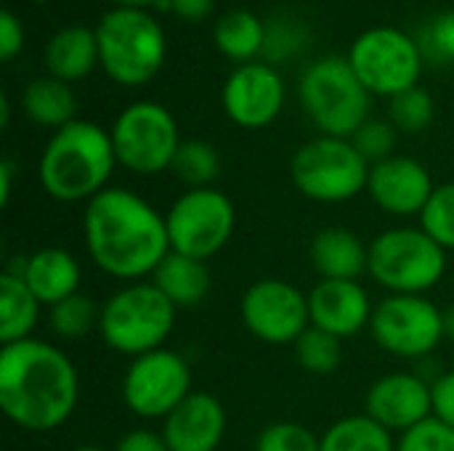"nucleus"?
I'll use <instances>...</instances> for the list:
<instances>
[{
    "mask_svg": "<svg viewBox=\"0 0 454 451\" xmlns=\"http://www.w3.org/2000/svg\"><path fill=\"white\" fill-rule=\"evenodd\" d=\"M82 234L96 268L125 284L146 282L170 253L165 213L122 186H109L85 205Z\"/></svg>",
    "mask_w": 454,
    "mask_h": 451,
    "instance_id": "nucleus-1",
    "label": "nucleus"
},
{
    "mask_svg": "<svg viewBox=\"0 0 454 451\" xmlns=\"http://www.w3.org/2000/svg\"><path fill=\"white\" fill-rule=\"evenodd\" d=\"M80 375L53 343L27 338L0 348V409L21 431L51 433L77 409Z\"/></svg>",
    "mask_w": 454,
    "mask_h": 451,
    "instance_id": "nucleus-2",
    "label": "nucleus"
},
{
    "mask_svg": "<svg viewBox=\"0 0 454 451\" xmlns=\"http://www.w3.org/2000/svg\"><path fill=\"white\" fill-rule=\"evenodd\" d=\"M117 167V154L109 130L96 122L74 120L48 138L37 175L45 194L56 202H90L104 189Z\"/></svg>",
    "mask_w": 454,
    "mask_h": 451,
    "instance_id": "nucleus-3",
    "label": "nucleus"
},
{
    "mask_svg": "<svg viewBox=\"0 0 454 451\" xmlns=\"http://www.w3.org/2000/svg\"><path fill=\"white\" fill-rule=\"evenodd\" d=\"M98 64L125 88L146 85L165 64L168 40L160 21L141 8H112L96 27Z\"/></svg>",
    "mask_w": 454,
    "mask_h": 451,
    "instance_id": "nucleus-4",
    "label": "nucleus"
},
{
    "mask_svg": "<svg viewBox=\"0 0 454 451\" xmlns=\"http://www.w3.org/2000/svg\"><path fill=\"white\" fill-rule=\"evenodd\" d=\"M178 308L146 279L114 290L101 303L98 332L104 343L122 356H144L165 348L173 335Z\"/></svg>",
    "mask_w": 454,
    "mask_h": 451,
    "instance_id": "nucleus-5",
    "label": "nucleus"
},
{
    "mask_svg": "<svg viewBox=\"0 0 454 451\" xmlns=\"http://www.w3.org/2000/svg\"><path fill=\"white\" fill-rule=\"evenodd\" d=\"M367 274L388 295H428L447 276V250L423 229L394 226L370 242Z\"/></svg>",
    "mask_w": 454,
    "mask_h": 451,
    "instance_id": "nucleus-6",
    "label": "nucleus"
},
{
    "mask_svg": "<svg viewBox=\"0 0 454 451\" xmlns=\"http://www.w3.org/2000/svg\"><path fill=\"white\" fill-rule=\"evenodd\" d=\"M303 112L322 136L351 138L370 120V90L348 58L322 56L311 61L298 82Z\"/></svg>",
    "mask_w": 454,
    "mask_h": 451,
    "instance_id": "nucleus-7",
    "label": "nucleus"
},
{
    "mask_svg": "<svg viewBox=\"0 0 454 451\" xmlns=\"http://www.w3.org/2000/svg\"><path fill=\"white\" fill-rule=\"evenodd\" d=\"M370 167L351 138L317 136L293 154L290 175L306 199L340 205L367 191Z\"/></svg>",
    "mask_w": 454,
    "mask_h": 451,
    "instance_id": "nucleus-8",
    "label": "nucleus"
},
{
    "mask_svg": "<svg viewBox=\"0 0 454 451\" xmlns=\"http://www.w3.org/2000/svg\"><path fill=\"white\" fill-rule=\"evenodd\" d=\"M112 146L117 165L136 175H160L173 167L181 146L178 122L157 101H136L112 122Z\"/></svg>",
    "mask_w": 454,
    "mask_h": 451,
    "instance_id": "nucleus-9",
    "label": "nucleus"
},
{
    "mask_svg": "<svg viewBox=\"0 0 454 451\" xmlns=\"http://www.w3.org/2000/svg\"><path fill=\"white\" fill-rule=\"evenodd\" d=\"M346 58L370 96L386 98L415 88L426 64L418 40L396 27H372L362 32Z\"/></svg>",
    "mask_w": 454,
    "mask_h": 451,
    "instance_id": "nucleus-10",
    "label": "nucleus"
},
{
    "mask_svg": "<svg viewBox=\"0 0 454 451\" xmlns=\"http://www.w3.org/2000/svg\"><path fill=\"white\" fill-rule=\"evenodd\" d=\"M170 250L210 260L215 258L237 229V207L218 189H186L165 213Z\"/></svg>",
    "mask_w": 454,
    "mask_h": 451,
    "instance_id": "nucleus-11",
    "label": "nucleus"
},
{
    "mask_svg": "<svg viewBox=\"0 0 454 451\" xmlns=\"http://www.w3.org/2000/svg\"><path fill=\"white\" fill-rule=\"evenodd\" d=\"M370 335L396 359H426L447 340L444 311L426 295H388L372 311Z\"/></svg>",
    "mask_w": 454,
    "mask_h": 451,
    "instance_id": "nucleus-12",
    "label": "nucleus"
},
{
    "mask_svg": "<svg viewBox=\"0 0 454 451\" xmlns=\"http://www.w3.org/2000/svg\"><path fill=\"white\" fill-rule=\"evenodd\" d=\"M192 393V367L170 348L136 356L122 377V401L141 420H165Z\"/></svg>",
    "mask_w": 454,
    "mask_h": 451,
    "instance_id": "nucleus-13",
    "label": "nucleus"
},
{
    "mask_svg": "<svg viewBox=\"0 0 454 451\" xmlns=\"http://www.w3.org/2000/svg\"><path fill=\"white\" fill-rule=\"evenodd\" d=\"M242 324L253 338L269 346H295L311 327L309 295L285 279H258L239 303Z\"/></svg>",
    "mask_w": 454,
    "mask_h": 451,
    "instance_id": "nucleus-14",
    "label": "nucleus"
},
{
    "mask_svg": "<svg viewBox=\"0 0 454 451\" xmlns=\"http://www.w3.org/2000/svg\"><path fill=\"white\" fill-rule=\"evenodd\" d=\"M285 80L277 66L266 61L239 64L223 82V112L226 117L247 130H258L271 125L285 109Z\"/></svg>",
    "mask_w": 454,
    "mask_h": 451,
    "instance_id": "nucleus-15",
    "label": "nucleus"
},
{
    "mask_svg": "<svg viewBox=\"0 0 454 451\" xmlns=\"http://www.w3.org/2000/svg\"><path fill=\"white\" fill-rule=\"evenodd\" d=\"M364 415L391 433H407L434 417L431 383L415 372H391L378 377L364 399Z\"/></svg>",
    "mask_w": 454,
    "mask_h": 451,
    "instance_id": "nucleus-16",
    "label": "nucleus"
},
{
    "mask_svg": "<svg viewBox=\"0 0 454 451\" xmlns=\"http://www.w3.org/2000/svg\"><path fill=\"white\" fill-rule=\"evenodd\" d=\"M436 183L423 162L415 157L394 154L370 167L367 194L370 199L388 215L410 218L426 210L428 199L434 197Z\"/></svg>",
    "mask_w": 454,
    "mask_h": 451,
    "instance_id": "nucleus-17",
    "label": "nucleus"
},
{
    "mask_svg": "<svg viewBox=\"0 0 454 451\" xmlns=\"http://www.w3.org/2000/svg\"><path fill=\"white\" fill-rule=\"evenodd\" d=\"M372 300L362 282L351 279H319L309 292V316L311 327L325 330L340 340L370 330Z\"/></svg>",
    "mask_w": 454,
    "mask_h": 451,
    "instance_id": "nucleus-18",
    "label": "nucleus"
},
{
    "mask_svg": "<svg viewBox=\"0 0 454 451\" xmlns=\"http://www.w3.org/2000/svg\"><path fill=\"white\" fill-rule=\"evenodd\" d=\"M170 451H218L226 436V409L205 391H194L162 420L160 431Z\"/></svg>",
    "mask_w": 454,
    "mask_h": 451,
    "instance_id": "nucleus-19",
    "label": "nucleus"
},
{
    "mask_svg": "<svg viewBox=\"0 0 454 451\" xmlns=\"http://www.w3.org/2000/svg\"><path fill=\"white\" fill-rule=\"evenodd\" d=\"M8 271L19 274L35 292V298L48 308L77 295L82 282L80 260L64 247H43L29 255H19V260Z\"/></svg>",
    "mask_w": 454,
    "mask_h": 451,
    "instance_id": "nucleus-20",
    "label": "nucleus"
},
{
    "mask_svg": "<svg viewBox=\"0 0 454 451\" xmlns=\"http://www.w3.org/2000/svg\"><path fill=\"white\" fill-rule=\"evenodd\" d=\"M309 258L314 271L322 279H351L359 282L362 274H367L370 260V245L362 242L359 234L343 226L322 229L309 247Z\"/></svg>",
    "mask_w": 454,
    "mask_h": 451,
    "instance_id": "nucleus-21",
    "label": "nucleus"
},
{
    "mask_svg": "<svg viewBox=\"0 0 454 451\" xmlns=\"http://www.w3.org/2000/svg\"><path fill=\"white\" fill-rule=\"evenodd\" d=\"M98 64V37L96 29L72 24L61 27L45 45V69L61 82H77L93 72Z\"/></svg>",
    "mask_w": 454,
    "mask_h": 451,
    "instance_id": "nucleus-22",
    "label": "nucleus"
},
{
    "mask_svg": "<svg viewBox=\"0 0 454 451\" xmlns=\"http://www.w3.org/2000/svg\"><path fill=\"white\" fill-rule=\"evenodd\" d=\"M152 284L176 308H194L207 298L213 279H210V268L205 260L170 250L165 260L157 266V271L152 274Z\"/></svg>",
    "mask_w": 454,
    "mask_h": 451,
    "instance_id": "nucleus-23",
    "label": "nucleus"
},
{
    "mask_svg": "<svg viewBox=\"0 0 454 451\" xmlns=\"http://www.w3.org/2000/svg\"><path fill=\"white\" fill-rule=\"evenodd\" d=\"M40 308L43 303L35 298L27 282L5 268L0 276V343L11 346L32 338L40 322Z\"/></svg>",
    "mask_w": 454,
    "mask_h": 451,
    "instance_id": "nucleus-24",
    "label": "nucleus"
},
{
    "mask_svg": "<svg viewBox=\"0 0 454 451\" xmlns=\"http://www.w3.org/2000/svg\"><path fill=\"white\" fill-rule=\"evenodd\" d=\"M21 106L27 117L43 128H64L74 122L77 114V98L69 88V82H61L56 77H35L24 93H21Z\"/></svg>",
    "mask_w": 454,
    "mask_h": 451,
    "instance_id": "nucleus-25",
    "label": "nucleus"
},
{
    "mask_svg": "<svg viewBox=\"0 0 454 451\" xmlns=\"http://www.w3.org/2000/svg\"><path fill=\"white\" fill-rule=\"evenodd\" d=\"M215 48L237 61V64H250L255 56L263 53V40H266V21H261L255 13L239 8L229 11L226 16L218 19L215 32H213Z\"/></svg>",
    "mask_w": 454,
    "mask_h": 451,
    "instance_id": "nucleus-26",
    "label": "nucleus"
},
{
    "mask_svg": "<svg viewBox=\"0 0 454 451\" xmlns=\"http://www.w3.org/2000/svg\"><path fill=\"white\" fill-rule=\"evenodd\" d=\"M322 451H396V439L372 417L348 415L325 431Z\"/></svg>",
    "mask_w": 454,
    "mask_h": 451,
    "instance_id": "nucleus-27",
    "label": "nucleus"
},
{
    "mask_svg": "<svg viewBox=\"0 0 454 451\" xmlns=\"http://www.w3.org/2000/svg\"><path fill=\"white\" fill-rule=\"evenodd\" d=\"M170 170L189 189H210L213 181L221 175V154L213 144L189 138V141H181Z\"/></svg>",
    "mask_w": 454,
    "mask_h": 451,
    "instance_id": "nucleus-28",
    "label": "nucleus"
},
{
    "mask_svg": "<svg viewBox=\"0 0 454 451\" xmlns=\"http://www.w3.org/2000/svg\"><path fill=\"white\" fill-rule=\"evenodd\" d=\"M101 306L93 303V298L77 292L61 303H56L48 314V327L59 340H80L98 330Z\"/></svg>",
    "mask_w": 454,
    "mask_h": 451,
    "instance_id": "nucleus-29",
    "label": "nucleus"
},
{
    "mask_svg": "<svg viewBox=\"0 0 454 451\" xmlns=\"http://www.w3.org/2000/svg\"><path fill=\"white\" fill-rule=\"evenodd\" d=\"M311 32L301 19L293 16H274L266 21V40H263V58L266 64H285L301 56L309 48Z\"/></svg>",
    "mask_w": 454,
    "mask_h": 451,
    "instance_id": "nucleus-30",
    "label": "nucleus"
},
{
    "mask_svg": "<svg viewBox=\"0 0 454 451\" xmlns=\"http://www.w3.org/2000/svg\"><path fill=\"white\" fill-rule=\"evenodd\" d=\"M295 359L311 375H333L343 362V340L325 330L309 327L295 343Z\"/></svg>",
    "mask_w": 454,
    "mask_h": 451,
    "instance_id": "nucleus-31",
    "label": "nucleus"
},
{
    "mask_svg": "<svg viewBox=\"0 0 454 451\" xmlns=\"http://www.w3.org/2000/svg\"><path fill=\"white\" fill-rule=\"evenodd\" d=\"M434 114H436L434 98L420 85L394 96L391 106H388V117H391L394 128L402 133H423L434 122Z\"/></svg>",
    "mask_w": 454,
    "mask_h": 451,
    "instance_id": "nucleus-32",
    "label": "nucleus"
},
{
    "mask_svg": "<svg viewBox=\"0 0 454 451\" xmlns=\"http://www.w3.org/2000/svg\"><path fill=\"white\" fill-rule=\"evenodd\" d=\"M420 229L447 253H454V181L436 186L434 197L420 213Z\"/></svg>",
    "mask_w": 454,
    "mask_h": 451,
    "instance_id": "nucleus-33",
    "label": "nucleus"
},
{
    "mask_svg": "<svg viewBox=\"0 0 454 451\" xmlns=\"http://www.w3.org/2000/svg\"><path fill=\"white\" fill-rule=\"evenodd\" d=\"M423 58L431 64H454V8L431 16L415 35Z\"/></svg>",
    "mask_w": 454,
    "mask_h": 451,
    "instance_id": "nucleus-34",
    "label": "nucleus"
},
{
    "mask_svg": "<svg viewBox=\"0 0 454 451\" xmlns=\"http://www.w3.org/2000/svg\"><path fill=\"white\" fill-rule=\"evenodd\" d=\"M255 451H322V439L301 423L282 420L261 431Z\"/></svg>",
    "mask_w": 454,
    "mask_h": 451,
    "instance_id": "nucleus-35",
    "label": "nucleus"
},
{
    "mask_svg": "<svg viewBox=\"0 0 454 451\" xmlns=\"http://www.w3.org/2000/svg\"><path fill=\"white\" fill-rule=\"evenodd\" d=\"M396 128L391 120H367L354 136H351V144L359 149V154L370 162V165H378L388 157H394V149H396Z\"/></svg>",
    "mask_w": 454,
    "mask_h": 451,
    "instance_id": "nucleus-36",
    "label": "nucleus"
},
{
    "mask_svg": "<svg viewBox=\"0 0 454 451\" xmlns=\"http://www.w3.org/2000/svg\"><path fill=\"white\" fill-rule=\"evenodd\" d=\"M396 451H454V428L428 417L396 439Z\"/></svg>",
    "mask_w": 454,
    "mask_h": 451,
    "instance_id": "nucleus-37",
    "label": "nucleus"
},
{
    "mask_svg": "<svg viewBox=\"0 0 454 451\" xmlns=\"http://www.w3.org/2000/svg\"><path fill=\"white\" fill-rule=\"evenodd\" d=\"M431 393H434V417L454 428V369L439 375L431 383Z\"/></svg>",
    "mask_w": 454,
    "mask_h": 451,
    "instance_id": "nucleus-38",
    "label": "nucleus"
},
{
    "mask_svg": "<svg viewBox=\"0 0 454 451\" xmlns=\"http://www.w3.org/2000/svg\"><path fill=\"white\" fill-rule=\"evenodd\" d=\"M24 48V24L13 11H0V58L11 61Z\"/></svg>",
    "mask_w": 454,
    "mask_h": 451,
    "instance_id": "nucleus-39",
    "label": "nucleus"
},
{
    "mask_svg": "<svg viewBox=\"0 0 454 451\" xmlns=\"http://www.w3.org/2000/svg\"><path fill=\"white\" fill-rule=\"evenodd\" d=\"M114 451H170L168 449V441L162 433H154V431H130L125 433Z\"/></svg>",
    "mask_w": 454,
    "mask_h": 451,
    "instance_id": "nucleus-40",
    "label": "nucleus"
},
{
    "mask_svg": "<svg viewBox=\"0 0 454 451\" xmlns=\"http://www.w3.org/2000/svg\"><path fill=\"white\" fill-rule=\"evenodd\" d=\"M213 5H215V0H162L160 3V8L173 11L184 21H202V19H207Z\"/></svg>",
    "mask_w": 454,
    "mask_h": 451,
    "instance_id": "nucleus-41",
    "label": "nucleus"
},
{
    "mask_svg": "<svg viewBox=\"0 0 454 451\" xmlns=\"http://www.w3.org/2000/svg\"><path fill=\"white\" fill-rule=\"evenodd\" d=\"M13 178H16V167L11 159H3L0 162V205L5 207L11 202V194H13Z\"/></svg>",
    "mask_w": 454,
    "mask_h": 451,
    "instance_id": "nucleus-42",
    "label": "nucleus"
},
{
    "mask_svg": "<svg viewBox=\"0 0 454 451\" xmlns=\"http://www.w3.org/2000/svg\"><path fill=\"white\" fill-rule=\"evenodd\" d=\"M117 8H141V11H149V8H160L162 0H112Z\"/></svg>",
    "mask_w": 454,
    "mask_h": 451,
    "instance_id": "nucleus-43",
    "label": "nucleus"
},
{
    "mask_svg": "<svg viewBox=\"0 0 454 451\" xmlns=\"http://www.w3.org/2000/svg\"><path fill=\"white\" fill-rule=\"evenodd\" d=\"M8 122H11V101H8V96H0V128L5 130Z\"/></svg>",
    "mask_w": 454,
    "mask_h": 451,
    "instance_id": "nucleus-44",
    "label": "nucleus"
},
{
    "mask_svg": "<svg viewBox=\"0 0 454 451\" xmlns=\"http://www.w3.org/2000/svg\"><path fill=\"white\" fill-rule=\"evenodd\" d=\"M444 338L454 343V306L444 311Z\"/></svg>",
    "mask_w": 454,
    "mask_h": 451,
    "instance_id": "nucleus-45",
    "label": "nucleus"
},
{
    "mask_svg": "<svg viewBox=\"0 0 454 451\" xmlns=\"http://www.w3.org/2000/svg\"><path fill=\"white\" fill-rule=\"evenodd\" d=\"M72 451H106V449H101V447H93V444H88V447H74Z\"/></svg>",
    "mask_w": 454,
    "mask_h": 451,
    "instance_id": "nucleus-46",
    "label": "nucleus"
},
{
    "mask_svg": "<svg viewBox=\"0 0 454 451\" xmlns=\"http://www.w3.org/2000/svg\"><path fill=\"white\" fill-rule=\"evenodd\" d=\"M32 3H51V0H32Z\"/></svg>",
    "mask_w": 454,
    "mask_h": 451,
    "instance_id": "nucleus-47",
    "label": "nucleus"
}]
</instances>
